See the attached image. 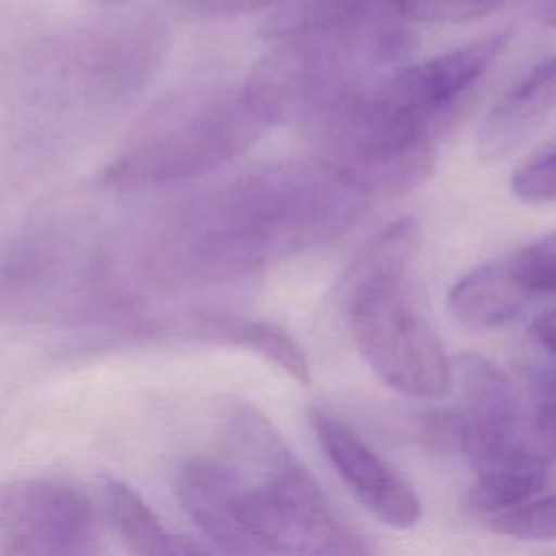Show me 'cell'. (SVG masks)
Returning <instances> with one entry per match:
<instances>
[{"mask_svg":"<svg viewBox=\"0 0 556 556\" xmlns=\"http://www.w3.org/2000/svg\"><path fill=\"white\" fill-rule=\"evenodd\" d=\"M93 2H100V4H122V2H128V0H93Z\"/></svg>","mask_w":556,"mask_h":556,"instance_id":"21","label":"cell"},{"mask_svg":"<svg viewBox=\"0 0 556 556\" xmlns=\"http://www.w3.org/2000/svg\"><path fill=\"white\" fill-rule=\"evenodd\" d=\"M189 328L204 341L237 345L265 356L295 382L306 384L311 378L308 363L298 343L274 324L245 319L230 313L204 311L191 315Z\"/></svg>","mask_w":556,"mask_h":556,"instance_id":"13","label":"cell"},{"mask_svg":"<svg viewBox=\"0 0 556 556\" xmlns=\"http://www.w3.org/2000/svg\"><path fill=\"white\" fill-rule=\"evenodd\" d=\"M510 189L515 198L526 204H549L556 195V152L547 143L534 156H530L521 167L515 169L510 178Z\"/></svg>","mask_w":556,"mask_h":556,"instance_id":"17","label":"cell"},{"mask_svg":"<svg viewBox=\"0 0 556 556\" xmlns=\"http://www.w3.org/2000/svg\"><path fill=\"white\" fill-rule=\"evenodd\" d=\"M367 195L319 161L254 167L182 208L156 241L180 278H232L339 237Z\"/></svg>","mask_w":556,"mask_h":556,"instance_id":"1","label":"cell"},{"mask_svg":"<svg viewBox=\"0 0 556 556\" xmlns=\"http://www.w3.org/2000/svg\"><path fill=\"white\" fill-rule=\"evenodd\" d=\"M102 502L104 513L124 541L126 549L132 554H202L206 547L169 534L148 508V504L124 482L115 478L102 480Z\"/></svg>","mask_w":556,"mask_h":556,"instance_id":"14","label":"cell"},{"mask_svg":"<svg viewBox=\"0 0 556 556\" xmlns=\"http://www.w3.org/2000/svg\"><path fill=\"white\" fill-rule=\"evenodd\" d=\"M450 393L456 402L445 424L478 478L476 486L521 495L552 480L554 441L534 428L515 382L497 365L473 354L456 356Z\"/></svg>","mask_w":556,"mask_h":556,"instance_id":"6","label":"cell"},{"mask_svg":"<svg viewBox=\"0 0 556 556\" xmlns=\"http://www.w3.org/2000/svg\"><path fill=\"white\" fill-rule=\"evenodd\" d=\"M415 245L417 224L391 222L352 261L337 295L361 356L382 382L408 397L443 400L452 389V361L404 278Z\"/></svg>","mask_w":556,"mask_h":556,"instance_id":"3","label":"cell"},{"mask_svg":"<svg viewBox=\"0 0 556 556\" xmlns=\"http://www.w3.org/2000/svg\"><path fill=\"white\" fill-rule=\"evenodd\" d=\"M506 41L508 33L500 30L384 70L330 109L326 122L332 139L369 163H402L434 152Z\"/></svg>","mask_w":556,"mask_h":556,"instance_id":"2","label":"cell"},{"mask_svg":"<svg viewBox=\"0 0 556 556\" xmlns=\"http://www.w3.org/2000/svg\"><path fill=\"white\" fill-rule=\"evenodd\" d=\"M308 421L326 458L367 510L391 528L419 521L421 504L413 486L350 426L317 406L308 410Z\"/></svg>","mask_w":556,"mask_h":556,"instance_id":"10","label":"cell"},{"mask_svg":"<svg viewBox=\"0 0 556 556\" xmlns=\"http://www.w3.org/2000/svg\"><path fill=\"white\" fill-rule=\"evenodd\" d=\"M96 539V506L80 486L56 478H17L0 484V554H89Z\"/></svg>","mask_w":556,"mask_h":556,"instance_id":"9","label":"cell"},{"mask_svg":"<svg viewBox=\"0 0 556 556\" xmlns=\"http://www.w3.org/2000/svg\"><path fill=\"white\" fill-rule=\"evenodd\" d=\"M267 128L243 87L189 89L159 102L137 124L100 182L122 191L182 182L230 163Z\"/></svg>","mask_w":556,"mask_h":556,"instance_id":"5","label":"cell"},{"mask_svg":"<svg viewBox=\"0 0 556 556\" xmlns=\"http://www.w3.org/2000/svg\"><path fill=\"white\" fill-rule=\"evenodd\" d=\"M513 263L528 285V289L536 295H552L556 285V239L552 232L545 237L519 248L513 252Z\"/></svg>","mask_w":556,"mask_h":556,"instance_id":"18","label":"cell"},{"mask_svg":"<svg viewBox=\"0 0 556 556\" xmlns=\"http://www.w3.org/2000/svg\"><path fill=\"white\" fill-rule=\"evenodd\" d=\"M382 11L402 22L465 24L495 13L504 0H378Z\"/></svg>","mask_w":556,"mask_h":556,"instance_id":"16","label":"cell"},{"mask_svg":"<svg viewBox=\"0 0 556 556\" xmlns=\"http://www.w3.org/2000/svg\"><path fill=\"white\" fill-rule=\"evenodd\" d=\"M226 439L271 491L282 513L291 554H367V541L345 526L313 476L300 465L276 428L250 404L226 415Z\"/></svg>","mask_w":556,"mask_h":556,"instance_id":"7","label":"cell"},{"mask_svg":"<svg viewBox=\"0 0 556 556\" xmlns=\"http://www.w3.org/2000/svg\"><path fill=\"white\" fill-rule=\"evenodd\" d=\"M174 489L180 508L219 549L291 554L274 495L241 458H191L180 467Z\"/></svg>","mask_w":556,"mask_h":556,"instance_id":"8","label":"cell"},{"mask_svg":"<svg viewBox=\"0 0 556 556\" xmlns=\"http://www.w3.org/2000/svg\"><path fill=\"white\" fill-rule=\"evenodd\" d=\"M189 9L206 13V15H228V13H243L263 7H278L287 0H182Z\"/></svg>","mask_w":556,"mask_h":556,"instance_id":"19","label":"cell"},{"mask_svg":"<svg viewBox=\"0 0 556 556\" xmlns=\"http://www.w3.org/2000/svg\"><path fill=\"white\" fill-rule=\"evenodd\" d=\"M532 300L536 295L506 254L465 274L450 291V311L463 326L489 330L517 319Z\"/></svg>","mask_w":556,"mask_h":556,"instance_id":"12","label":"cell"},{"mask_svg":"<svg viewBox=\"0 0 556 556\" xmlns=\"http://www.w3.org/2000/svg\"><path fill=\"white\" fill-rule=\"evenodd\" d=\"M241 85L271 124H313L361 85L400 65L413 33L391 15H363L274 39Z\"/></svg>","mask_w":556,"mask_h":556,"instance_id":"4","label":"cell"},{"mask_svg":"<svg viewBox=\"0 0 556 556\" xmlns=\"http://www.w3.org/2000/svg\"><path fill=\"white\" fill-rule=\"evenodd\" d=\"M554 59L532 65L486 113L478 130V154L486 163L519 150L554 109Z\"/></svg>","mask_w":556,"mask_h":556,"instance_id":"11","label":"cell"},{"mask_svg":"<svg viewBox=\"0 0 556 556\" xmlns=\"http://www.w3.org/2000/svg\"><path fill=\"white\" fill-rule=\"evenodd\" d=\"M530 337L532 341L545 352V354H554V311L545 308L543 313H539L532 324H530Z\"/></svg>","mask_w":556,"mask_h":556,"instance_id":"20","label":"cell"},{"mask_svg":"<svg viewBox=\"0 0 556 556\" xmlns=\"http://www.w3.org/2000/svg\"><path fill=\"white\" fill-rule=\"evenodd\" d=\"M486 530L526 541H552L556 534L554 495L549 491L471 515Z\"/></svg>","mask_w":556,"mask_h":556,"instance_id":"15","label":"cell"}]
</instances>
